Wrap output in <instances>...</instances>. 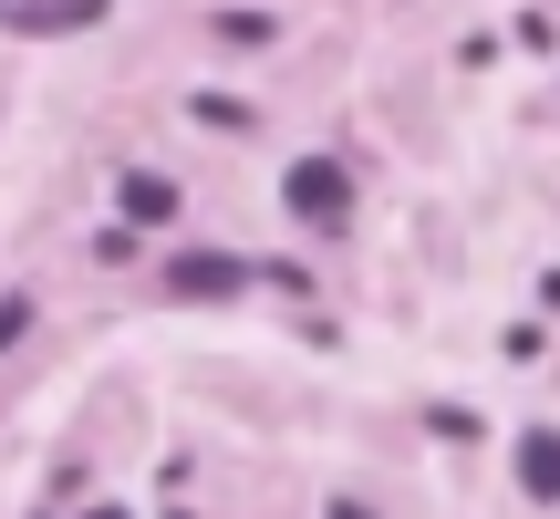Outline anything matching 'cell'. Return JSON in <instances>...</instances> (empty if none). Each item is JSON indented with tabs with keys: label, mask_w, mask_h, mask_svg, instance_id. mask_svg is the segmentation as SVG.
<instances>
[{
	"label": "cell",
	"mask_w": 560,
	"mask_h": 519,
	"mask_svg": "<svg viewBox=\"0 0 560 519\" xmlns=\"http://www.w3.org/2000/svg\"><path fill=\"white\" fill-rule=\"evenodd\" d=\"M21 322H32V312H21V301H0V343H11V333H21Z\"/></svg>",
	"instance_id": "cell-5"
},
{
	"label": "cell",
	"mask_w": 560,
	"mask_h": 519,
	"mask_svg": "<svg viewBox=\"0 0 560 519\" xmlns=\"http://www.w3.org/2000/svg\"><path fill=\"white\" fill-rule=\"evenodd\" d=\"M280 198H291V219H312V229H342V219H353V177H342V166H322V157H301Z\"/></svg>",
	"instance_id": "cell-1"
},
{
	"label": "cell",
	"mask_w": 560,
	"mask_h": 519,
	"mask_svg": "<svg viewBox=\"0 0 560 519\" xmlns=\"http://www.w3.org/2000/svg\"><path fill=\"white\" fill-rule=\"evenodd\" d=\"M94 519H115V509H94Z\"/></svg>",
	"instance_id": "cell-6"
},
{
	"label": "cell",
	"mask_w": 560,
	"mask_h": 519,
	"mask_svg": "<svg viewBox=\"0 0 560 519\" xmlns=\"http://www.w3.org/2000/svg\"><path fill=\"white\" fill-rule=\"evenodd\" d=\"M166 291H177V301H219V291H249V260H229V250H187V260H166Z\"/></svg>",
	"instance_id": "cell-2"
},
{
	"label": "cell",
	"mask_w": 560,
	"mask_h": 519,
	"mask_svg": "<svg viewBox=\"0 0 560 519\" xmlns=\"http://www.w3.org/2000/svg\"><path fill=\"white\" fill-rule=\"evenodd\" d=\"M520 478H529V499H560V437H529L520 447Z\"/></svg>",
	"instance_id": "cell-4"
},
{
	"label": "cell",
	"mask_w": 560,
	"mask_h": 519,
	"mask_svg": "<svg viewBox=\"0 0 560 519\" xmlns=\"http://www.w3.org/2000/svg\"><path fill=\"white\" fill-rule=\"evenodd\" d=\"M125 219H136V229L177 219V187H166V177H125Z\"/></svg>",
	"instance_id": "cell-3"
}]
</instances>
